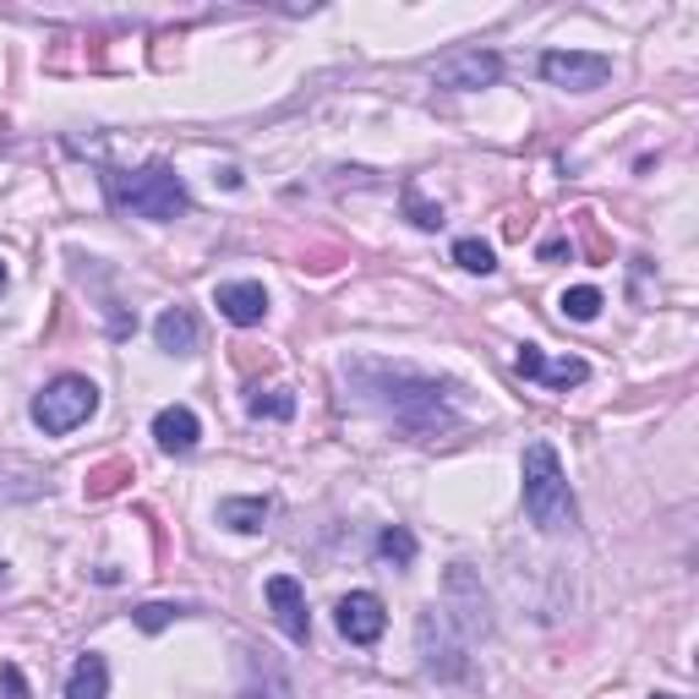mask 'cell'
Returning a JSON list of instances; mask_svg holds the SVG:
<instances>
[{
  "label": "cell",
  "mask_w": 699,
  "mask_h": 699,
  "mask_svg": "<svg viewBox=\"0 0 699 699\" xmlns=\"http://www.w3.org/2000/svg\"><path fill=\"white\" fill-rule=\"evenodd\" d=\"M219 520H225L230 531H263L269 498H225V503H219Z\"/></svg>",
  "instance_id": "obj_17"
},
{
  "label": "cell",
  "mask_w": 699,
  "mask_h": 699,
  "mask_svg": "<svg viewBox=\"0 0 699 699\" xmlns=\"http://www.w3.org/2000/svg\"><path fill=\"white\" fill-rule=\"evenodd\" d=\"M110 181V197H116V208H127V214H138V219H181L186 208H192V197H186V186H181V175L170 170V164H148L138 175H105Z\"/></svg>",
  "instance_id": "obj_3"
},
{
  "label": "cell",
  "mask_w": 699,
  "mask_h": 699,
  "mask_svg": "<svg viewBox=\"0 0 699 699\" xmlns=\"http://www.w3.org/2000/svg\"><path fill=\"white\" fill-rule=\"evenodd\" d=\"M378 558L394 563V568H411V563H416V536H411L405 525H389V531L378 536Z\"/></svg>",
  "instance_id": "obj_19"
},
{
  "label": "cell",
  "mask_w": 699,
  "mask_h": 699,
  "mask_svg": "<svg viewBox=\"0 0 699 699\" xmlns=\"http://www.w3.org/2000/svg\"><path fill=\"white\" fill-rule=\"evenodd\" d=\"M558 312H563V317H574V323H590V317L601 312V290H590V284H579V290H563Z\"/></svg>",
  "instance_id": "obj_20"
},
{
  "label": "cell",
  "mask_w": 699,
  "mask_h": 699,
  "mask_svg": "<svg viewBox=\"0 0 699 699\" xmlns=\"http://www.w3.org/2000/svg\"><path fill=\"white\" fill-rule=\"evenodd\" d=\"M339 634L350 640V645H372L378 634H383V623H389V612H383V601L372 596V590H350L345 601H339Z\"/></svg>",
  "instance_id": "obj_8"
},
{
  "label": "cell",
  "mask_w": 699,
  "mask_h": 699,
  "mask_svg": "<svg viewBox=\"0 0 699 699\" xmlns=\"http://www.w3.org/2000/svg\"><path fill=\"white\" fill-rule=\"evenodd\" d=\"M197 437H203V426H197V416H192L186 405H170V411L153 416V443H159L164 454H192Z\"/></svg>",
  "instance_id": "obj_13"
},
{
  "label": "cell",
  "mask_w": 699,
  "mask_h": 699,
  "mask_svg": "<svg viewBox=\"0 0 699 699\" xmlns=\"http://www.w3.org/2000/svg\"><path fill=\"white\" fill-rule=\"evenodd\" d=\"M0 678H6V695H11V699H28V684H22V673H17L11 662L0 667Z\"/></svg>",
  "instance_id": "obj_25"
},
{
  "label": "cell",
  "mask_w": 699,
  "mask_h": 699,
  "mask_svg": "<svg viewBox=\"0 0 699 699\" xmlns=\"http://www.w3.org/2000/svg\"><path fill=\"white\" fill-rule=\"evenodd\" d=\"M247 411H252V416L263 421H290L295 416V394H290V389H274V394H252V400H247Z\"/></svg>",
  "instance_id": "obj_21"
},
{
  "label": "cell",
  "mask_w": 699,
  "mask_h": 699,
  "mask_svg": "<svg viewBox=\"0 0 699 699\" xmlns=\"http://www.w3.org/2000/svg\"><path fill=\"white\" fill-rule=\"evenodd\" d=\"M0 290H6V263H0Z\"/></svg>",
  "instance_id": "obj_27"
},
{
  "label": "cell",
  "mask_w": 699,
  "mask_h": 699,
  "mask_svg": "<svg viewBox=\"0 0 699 699\" xmlns=\"http://www.w3.org/2000/svg\"><path fill=\"white\" fill-rule=\"evenodd\" d=\"M214 306L236 323V328H252V323H263L269 317V290L252 280H236V284H219L214 290Z\"/></svg>",
  "instance_id": "obj_11"
},
{
  "label": "cell",
  "mask_w": 699,
  "mask_h": 699,
  "mask_svg": "<svg viewBox=\"0 0 699 699\" xmlns=\"http://www.w3.org/2000/svg\"><path fill=\"white\" fill-rule=\"evenodd\" d=\"M99 411V389L88 383V378H55L44 394H33V426L39 432H50V437H66V432H77L83 421Z\"/></svg>",
  "instance_id": "obj_4"
},
{
  "label": "cell",
  "mask_w": 699,
  "mask_h": 699,
  "mask_svg": "<svg viewBox=\"0 0 699 699\" xmlns=\"http://www.w3.org/2000/svg\"><path fill=\"white\" fill-rule=\"evenodd\" d=\"M263 596H269V607H274V618H280L284 634H290L295 645H306V640H312V612H306L301 585H295L290 574H274V579L263 585Z\"/></svg>",
  "instance_id": "obj_9"
},
{
  "label": "cell",
  "mask_w": 699,
  "mask_h": 699,
  "mask_svg": "<svg viewBox=\"0 0 699 699\" xmlns=\"http://www.w3.org/2000/svg\"><path fill=\"white\" fill-rule=\"evenodd\" d=\"M44 492V476L22 459H6L0 465V503H22V498H39Z\"/></svg>",
  "instance_id": "obj_16"
},
{
  "label": "cell",
  "mask_w": 699,
  "mask_h": 699,
  "mask_svg": "<svg viewBox=\"0 0 699 699\" xmlns=\"http://www.w3.org/2000/svg\"><path fill=\"white\" fill-rule=\"evenodd\" d=\"M656 699H678V695H656Z\"/></svg>",
  "instance_id": "obj_28"
},
{
  "label": "cell",
  "mask_w": 699,
  "mask_h": 699,
  "mask_svg": "<svg viewBox=\"0 0 699 699\" xmlns=\"http://www.w3.org/2000/svg\"><path fill=\"white\" fill-rule=\"evenodd\" d=\"M186 607H170V601H148V607H138L132 618H138V629H148V634H159L164 623H175Z\"/></svg>",
  "instance_id": "obj_24"
},
{
  "label": "cell",
  "mask_w": 699,
  "mask_h": 699,
  "mask_svg": "<svg viewBox=\"0 0 699 699\" xmlns=\"http://www.w3.org/2000/svg\"><path fill=\"white\" fill-rule=\"evenodd\" d=\"M520 476H525L520 492H525V514H531V525H536V531H574L579 509H574V492H568V476H563L553 443H525V465H520Z\"/></svg>",
  "instance_id": "obj_2"
},
{
  "label": "cell",
  "mask_w": 699,
  "mask_h": 699,
  "mask_svg": "<svg viewBox=\"0 0 699 699\" xmlns=\"http://www.w3.org/2000/svg\"><path fill=\"white\" fill-rule=\"evenodd\" d=\"M405 214H411V225H416V230H443V208H437V203H426L416 186H405Z\"/></svg>",
  "instance_id": "obj_23"
},
{
  "label": "cell",
  "mask_w": 699,
  "mask_h": 699,
  "mask_svg": "<svg viewBox=\"0 0 699 699\" xmlns=\"http://www.w3.org/2000/svg\"><path fill=\"white\" fill-rule=\"evenodd\" d=\"M132 481V459H105L99 470H88V498L99 503V498H110V492H121Z\"/></svg>",
  "instance_id": "obj_18"
},
{
  "label": "cell",
  "mask_w": 699,
  "mask_h": 699,
  "mask_svg": "<svg viewBox=\"0 0 699 699\" xmlns=\"http://www.w3.org/2000/svg\"><path fill=\"white\" fill-rule=\"evenodd\" d=\"M416 640H421V656H426V673H437V678H465V645L448 640V618H443L437 607L421 612Z\"/></svg>",
  "instance_id": "obj_7"
},
{
  "label": "cell",
  "mask_w": 699,
  "mask_h": 699,
  "mask_svg": "<svg viewBox=\"0 0 699 699\" xmlns=\"http://www.w3.org/2000/svg\"><path fill=\"white\" fill-rule=\"evenodd\" d=\"M542 77L563 94H596L612 77V61L596 50H547L542 55Z\"/></svg>",
  "instance_id": "obj_5"
},
{
  "label": "cell",
  "mask_w": 699,
  "mask_h": 699,
  "mask_svg": "<svg viewBox=\"0 0 699 699\" xmlns=\"http://www.w3.org/2000/svg\"><path fill=\"white\" fill-rule=\"evenodd\" d=\"M514 372L520 378H536V383H547V389H579L585 378H590V367L579 361V356H563V361H547L536 345H525L520 356H514Z\"/></svg>",
  "instance_id": "obj_10"
},
{
  "label": "cell",
  "mask_w": 699,
  "mask_h": 699,
  "mask_svg": "<svg viewBox=\"0 0 699 699\" xmlns=\"http://www.w3.org/2000/svg\"><path fill=\"white\" fill-rule=\"evenodd\" d=\"M454 263H459L465 274H492V269H498V258H492L487 241H459V247H454Z\"/></svg>",
  "instance_id": "obj_22"
},
{
  "label": "cell",
  "mask_w": 699,
  "mask_h": 699,
  "mask_svg": "<svg viewBox=\"0 0 699 699\" xmlns=\"http://www.w3.org/2000/svg\"><path fill=\"white\" fill-rule=\"evenodd\" d=\"M153 339H159V350H170V356H192V350H197V317H192L186 306H170V312H159Z\"/></svg>",
  "instance_id": "obj_14"
},
{
  "label": "cell",
  "mask_w": 699,
  "mask_h": 699,
  "mask_svg": "<svg viewBox=\"0 0 699 699\" xmlns=\"http://www.w3.org/2000/svg\"><path fill=\"white\" fill-rule=\"evenodd\" d=\"M542 258H547V263H563V258H568V241H547Z\"/></svg>",
  "instance_id": "obj_26"
},
{
  "label": "cell",
  "mask_w": 699,
  "mask_h": 699,
  "mask_svg": "<svg viewBox=\"0 0 699 699\" xmlns=\"http://www.w3.org/2000/svg\"><path fill=\"white\" fill-rule=\"evenodd\" d=\"M361 378H378L372 383V400L400 421L411 437H443L459 426V405H454V389L437 383V378H416L411 367H372V361H356Z\"/></svg>",
  "instance_id": "obj_1"
},
{
  "label": "cell",
  "mask_w": 699,
  "mask_h": 699,
  "mask_svg": "<svg viewBox=\"0 0 699 699\" xmlns=\"http://www.w3.org/2000/svg\"><path fill=\"white\" fill-rule=\"evenodd\" d=\"M498 77H503V61L492 50H465V55H448L432 66V83L448 94H476V88H492Z\"/></svg>",
  "instance_id": "obj_6"
},
{
  "label": "cell",
  "mask_w": 699,
  "mask_h": 699,
  "mask_svg": "<svg viewBox=\"0 0 699 699\" xmlns=\"http://www.w3.org/2000/svg\"><path fill=\"white\" fill-rule=\"evenodd\" d=\"M66 699H110V667H105V656H83L77 667H72V678H66Z\"/></svg>",
  "instance_id": "obj_15"
},
{
  "label": "cell",
  "mask_w": 699,
  "mask_h": 699,
  "mask_svg": "<svg viewBox=\"0 0 699 699\" xmlns=\"http://www.w3.org/2000/svg\"><path fill=\"white\" fill-rule=\"evenodd\" d=\"M448 596H465V612H454V623H459L465 640H476V634L492 629V618H487V590L476 585L470 568H448Z\"/></svg>",
  "instance_id": "obj_12"
}]
</instances>
